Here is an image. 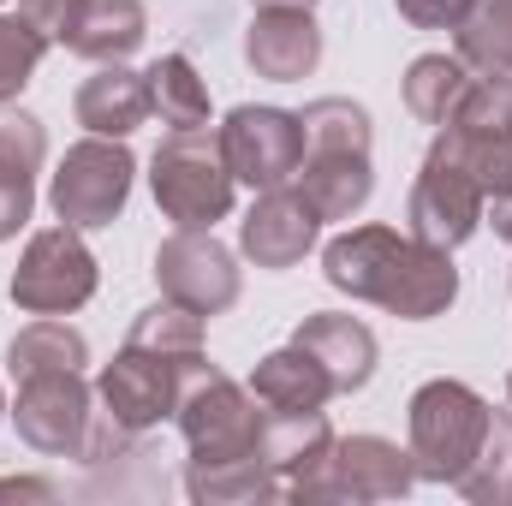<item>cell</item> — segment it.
<instances>
[{"label": "cell", "mask_w": 512, "mask_h": 506, "mask_svg": "<svg viewBox=\"0 0 512 506\" xmlns=\"http://www.w3.org/2000/svg\"><path fill=\"white\" fill-rule=\"evenodd\" d=\"M131 179H137V161H131L126 137H84V143H72L60 155L54 185H48V203L78 233L114 227L120 209H126V197H131Z\"/></svg>", "instance_id": "52a82bcc"}, {"label": "cell", "mask_w": 512, "mask_h": 506, "mask_svg": "<svg viewBox=\"0 0 512 506\" xmlns=\"http://www.w3.org/2000/svg\"><path fill=\"white\" fill-rule=\"evenodd\" d=\"M155 286H161V298H173V304H185V310H197L209 322V316H227L239 304L245 274H239V256L215 233L173 227L155 245Z\"/></svg>", "instance_id": "30bf717a"}, {"label": "cell", "mask_w": 512, "mask_h": 506, "mask_svg": "<svg viewBox=\"0 0 512 506\" xmlns=\"http://www.w3.org/2000/svg\"><path fill=\"white\" fill-rule=\"evenodd\" d=\"M304 126V161L292 173V191L316 209V221H352L364 215L370 191H376V161L370 143L376 126L352 96H316L298 114Z\"/></svg>", "instance_id": "7a4b0ae2"}, {"label": "cell", "mask_w": 512, "mask_h": 506, "mask_svg": "<svg viewBox=\"0 0 512 506\" xmlns=\"http://www.w3.org/2000/svg\"><path fill=\"white\" fill-rule=\"evenodd\" d=\"M30 209H36V173L18 161H0V245L24 233Z\"/></svg>", "instance_id": "f1b7e54d"}, {"label": "cell", "mask_w": 512, "mask_h": 506, "mask_svg": "<svg viewBox=\"0 0 512 506\" xmlns=\"http://www.w3.org/2000/svg\"><path fill=\"white\" fill-rule=\"evenodd\" d=\"M42 54H48V42H42L18 12H12V18H0V102H18V90L36 78Z\"/></svg>", "instance_id": "83f0119b"}, {"label": "cell", "mask_w": 512, "mask_h": 506, "mask_svg": "<svg viewBox=\"0 0 512 506\" xmlns=\"http://www.w3.org/2000/svg\"><path fill=\"white\" fill-rule=\"evenodd\" d=\"M477 0H393V12L417 30H459Z\"/></svg>", "instance_id": "f546056e"}, {"label": "cell", "mask_w": 512, "mask_h": 506, "mask_svg": "<svg viewBox=\"0 0 512 506\" xmlns=\"http://www.w3.org/2000/svg\"><path fill=\"white\" fill-rule=\"evenodd\" d=\"M0 417H6V393H0Z\"/></svg>", "instance_id": "e575fe53"}, {"label": "cell", "mask_w": 512, "mask_h": 506, "mask_svg": "<svg viewBox=\"0 0 512 506\" xmlns=\"http://www.w3.org/2000/svg\"><path fill=\"white\" fill-rule=\"evenodd\" d=\"M0 501H54V489H48V483H24V477H18V483H0Z\"/></svg>", "instance_id": "1f68e13d"}, {"label": "cell", "mask_w": 512, "mask_h": 506, "mask_svg": "<svg viewBox=\"0 0 512 506\" xmlns=\"http://www.w3.org/2000/svg\"><path fill=\"white\" fill-rule=\"evenodd\" d=\"M149 36V12L143 0H78L72 12V30H66V54L78 60H96V66H120L143 48Z\"/></svg>", "instance_id": "ac0fdd59"}, {"label": "cell", "mask_w": 512, "mask_h": 506, "mask_svg": "<svg viewBox=\"0 0 512 506\" xmlns=\"http://www.w3.org/2000/svg\"><path fill=\"white\" fill-rule=\"evenodd\" d=\"M149 96L167 131H203L209 126V84L197 78V66L185 54H161L149 66Z\"/></svg>", "instance_id": "d4e9b609"}, {"label": "cell", "mask_w": 512, "mask_h": 506, "mask_svg": "<svg viewBox=\"0 0 512 506\" xmlns=\"http://www.w3.org/2000/svg\"><path fill=\"white\" fill-rule=\"evenodd\" d=\"M72 114L90 137H131L155 114V96H149V72H131L126 60L120 66H96L78 96H72Z\"/></svg>", "instance_id": "e0dca14e"}, {"label": "cell", "mask_w": 512, "mask_h": 506, "mask_svg": "<svg viewBox=\"0 0 512 506\" xmlns=\"http://www.w3.org/2000/svg\"><path fill=\"white\" fill-rule=\"evenodd\" d=\"M471 506H512V411L489 417V435L471 459V471L453 483Z\"/></svg>", "instance_id": "484cf974"}, {"label": "cell", "mask_w": 512, "mask_h": 506, "mask_svg": "<svg viewBox=\"0 0 512 506\" xmlns=\"http://www.w3.org/2000/svg\"><path fill=\"white\" fill-rule=\"evenodd\" d=\"M221 155L233 167L239 185L251 191H274V185H292L298 161H304V126L298 114L286 108H262V102H245L221 120Z\"/></svg>", "instance_id": "8fae6325"}, {"label": "cell", "mask_w": 512, "mask_h": 506, "mask_svg": "<svg viewBox=\"0 0 512 506\" xmlns=\"http://www.w3.org/2000/svg\"><path fill=\"white\" fill-rule=\"evenodd\" d=\"M84 364H90V340L72 322H60V316H36L6 346V376L12 381L48 376V370H84Z\"/></svg>", "instance_id": "7402d4cb"}, {"label": "cell", "mask_w": 512, "mask_h": 506, "mask_svg": "<svg viewBox=\"0 0 512 506\" xmlns=\"http://www.w3.org/2000/svg\"><path fill=\"white\" fill-rule=\"evenodd\" d=\"M316 209L292 191V185H274V191H256L251 215L239 221V251L251 256L256 268H298L304 256L316 251Z\"/></svg>", "instance_id": "5bb4252c"}, {"label": "cell", "mask_w": 512, "mask_h": 506, "mask_svg": "<svg viewBox=\"0 0 512 506\" xmlns=\"http://www.w3.org/2000/svg\"><path fill=\"white\" fill-rule=\"evenodd\" d=\"M471 66L459 60V54H417L411 66H405V84H399V96H405V114L417 120V126H447L453 120V108L465 102V90H471Z\"/></svg>", "instance_id": "44dd1931"}, {"label": "cell", "mask_w": 512, "mask_h": 506, "mask_svg": "<svg viewBox=\"0 0 512 506\" xmlns=\"http://www.w3.org/2000/svg\"><path fill=\"white\" fill-rule=\"evenodd\" d=\"M483 215H489L483 185L465 167H453L441 155H423V167L411 179V197H405V233L435 245V251H459L483 227Z\"/></svg>", "instance_id": "7c38bea8"}, {"label": "cell", "mask_w": 512, "mask_h": 506, "mask_svg": "<svg viewBox=\"0 0 512 506\" xmlns=\"http://www.w3.org/2000/svg\"><path fill=\"white\" fill-rule=\"evenodd\" d=\"M507 399H512V370H507Z\"/></svg>", "instance_id": "836d02e7"}, {"label": "cell", "mask_w": 512, "mask_h": 506, "mask_svg": "<svg viewBox=\"0 0 512 506\" xmlns=\"http://www.w3.org/2000/svg\"><path fill=\"white\" fill-rule=\"evenodd\" d=\"M185 495L197 506H233V501H280L286 483L274 477V465L251 459H215V465H185Z\"/></svg>", "instance_id": "603a6c76"}, {"label": "cell", "mask_w": 512, "mask_h": 506, "mask_svg": "<svg viewBox=\"0 0 512 506\" xmlns=\"http://www.w3.org/2000/svg\"><path fill=\"white\" fill-rule=\"evenodd\" d=\"M292 346H304V352L328 370L334 393H358V387H370L376 358H382L376 328L358 322V316H346V310H316V316H304V322L292 328Z\"/></svg>", "instance_id": "2e32d148"}, {"label": "cell", "mask_w": 512, "mask_h": 506, "mask_svg": "<svg viewBox=\"0 0 512 506\" xmlns=\"http://www.w3.org/2000/svg\"><path fill=\"white\" fill-rule=\"evenodd\" d=\"M96 387L84 381V370H48V376L18 381V441L48 453V459H84L90 453V429H96Z\"/></svg>", "instance_id": "9c48e42d"}, {"label": "cell", "mask_w": 512, "mask_h": 506, "mask_svg": "<svg viewBox=\"0 0 512 506\" xmlns=\"http://www.w3.org/2000/svg\"><path fill=\"white\" fill-rule=\"evenodd\" d=\"M126 340L131 346H149V352H167V358H197L203 352V316L185 310V304H173V298H161V304H149L131 322Z\"/></svg>", "instance_id": "4316f807"}, {"label": "cell", "mask_w": 512, "mask_h": 506, "mask_svg": "<svg viewBox=\"0 0 512 506\" xmlns=\"http://www.w3.org/2000/svg\"><path fill=\"white\" fill-rule=\"evenodd\" d=\"M262 417L256 393L239 387L227 370H215L203 352L179 370V405L173 423L191 447V465H215V459H251L262 453Z\"/></svg>", "instance_id": "5b68a950"}, {"label": "cell", "mask_w": 512, "mask_h": 506, "mask_svg": "<svg viewBox=\"0 0 512 506\" xmlns=\"http://www.w3.org/2000/svg\"><path fill=\"white\" fill-rule=\"evenodd\" d=\"M191 358H167V352H149V346H120V358L114 364H102V376H96V399H102V411L126 429V435H143V429H155L161 417H173V405H179V370H185Z\"/></svg>", "instance_id": "4fadbf2b"}, {"label": "cell", "mask_w": 512, "mask_h": 506, "mask_svg": "<svg viewBox=\"0 0 512 506\" xmlns=\"http://www.w3.org/2000/svg\"><path fill=\"white\" fill-rule=\"evenodd\" d=\"M96 280L102 268L84 245V233L60 221V227L30 233V245L12 268V304L24 316H72L96 298Z\"/></svg>", "instance_id": "ba28073f"}, {"label": "cell", "mask_w": 512, "mask_h": 506, "mask_svg": "<svg viewBox=\"0 0 512 506\" xmlns=\"http://www.w3.org/2000/svg\"><path fill=\"white\" fill-rule=\"evenodd\" d=\"M334 447V423L328 411H268L262 417V459L274 465V477L292 489L298 477H310Z\"/></svg>", "instance_id": "ffe728a7"}, {"label": "cell", "mask_w": 512, "mask_h": 506, "mask_svg": "<svg viewBox=\"0 0 512 506\" xmlns=\"http://www.w3.org/2000/svg\"><path fill=\"white\" fill-rule=\"evenodd\" d=\"M489 417L495 405L465 387L453 376H435L423 381L405 405V447H411V465H417V483H459L489 435Z\"/></svg>", "instance_id": "3957f363"}, {"label": "cell", "mask_w": 512, "mask_h": 506, "mask_svg": "<svg viewBox=\"0 0 512 506\" xmlns=\"http://www.w3.org/2000/svg\"><path fill=\"white\" fill-rule=\"evenodd\" d=\"M251 393L262 411H322L328 399H340L334 393V381L328 370L304 352V346H280V352H268L262 364L251 370Z\"/></svg>", "instance_id": "d6986e66"}, {"label": "cell", "mask_w": 512, "mask_h": 506, "mask_svg": "<svg viewBox=\"0 0 512 506\" xmlns=\"http://www.w3.org/2000/svg\"><path fill=\"white\" fill-rule=\"evenodd\" d=\"M245 60L268 84H304L322 66V24L304 6H256L245 30Z\"/></svg>", "instance_id": "9a60e30c"}, {"label": "cell", "mask_w": 512, "mask_h": 506, "mask_svg": "<svg viewBox=\"0 0 512 506\" xmlns=\"http://www.w3.org/2000/svg\"><path fill=\"white\" fill-rule=\"evenodd\" d=\"M251 6H304V12H316V0H251Z\"/></svg>", "instance_id": "d6a6232c"}, {"label": "cell", "mask_w": 512, "mask_h": 506, "mask_svg": "<svg viewBox=\"0 0 512 506\" xmlns=\"http://www.w3.org/2000/svg\"><path fill=\"white\" fill-rule=\"evenodd\" d=\"M453 54L483 78H512V0H477L453 30Z\"/></svg>", "instance_id": "cb8c5ba5"}, {"label": "cell", "mask_w": 512, "mask_h": 506, "mask_svg": "<svg viewBox=\"0 0 512 506\" xmlns=\"http://www.w3.org/2000/svg\"><path fill=\"white\" fill-rule=\"evenodd\" d=\"M322 274H328L334 292H346L358 304H376L399 322H435L459 298L453 251H435V245H423L411 233H393V227H376V221L328 239Z\"/></svg>", "instance_id": "6da1fadb"}, {"label": "cell", "mask_w": 512, "mask_h": 506, "mask_svg": "<svg viewBox=\"0 0 512 506\" xmlns=\"http://www.w3.org/2000/svg\"><path fill=\"white\" fill-rule=\"evenodd\" d=\"M149 191H155V209L173 221V227H191V233H215V221L233 215V197H239V179L221 155V137L203 131H167L161 149L149 155Z\"/></svg>", "instance_id": "277c9868"}, {"label": "cell", "mask_w": 512, "mask_h": 506, "mask_svg": "<svg viewBox=\"0 0 512 506\" xmlns=\"http://www.w3.org/2000/svg\"><path fill=\"white\" fill-rule=\"evenodd\" d=\"M72 12H78V0H18V18H24L48 48H60V42H66Z\"/></svg>", "instance_id": "4dcf8cb0"}, {"label": "cell", "mask_w": 512, "mask_h": 506, "mask_svg": "<svg viewBox=\"0 0 512 506\" xmlns=\"http://www.w3.org/2000/svg\"><path fill=\"white\" fill-rule=\"evenodd\" d=\"M417 483L411 447L387 441V435H334L328 459L298 477L286 495L292 501H405Z\"/></svg>", "instance_id": "8992f818"}]
</instances>
